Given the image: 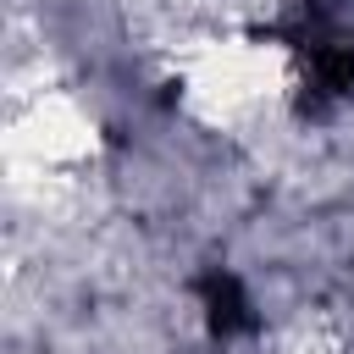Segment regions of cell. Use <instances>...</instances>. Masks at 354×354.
<instances>
[{
  "label": "cell",
  "mask_w": 354,
  "mask_h": 354,
  "mask_svg": "<svg viewBox=\"0 0 354 354\" xmlns=\"http://www.w3.org/2000/svg\"><path fill=\"white\" fill-rule=\"evenodd\" d=\"M293 50L304 61V94L315 105L354 94V17L310 6L293 28Z\"/></svg>",
  "instance_id": "cell-1"
},
{
  "label": "cell",
  "mask_w": 354,
  "mask_h": 354,
  "mask_svg": "<svg viewBox=\"0 0 354 354\" xmlns=\"http://www.w3.org/2000/svg\"><path fill=\"white\" fill-rule=\"evenodd\" d=\"M194 299H199V315H205V326H210V337H216V343L249 337V332L260 326L249 288H243V282H238L227 266H210V271H199V282H194Z\"/></svg>",
  "instance_id": "cell-2"
}]
</instances>
